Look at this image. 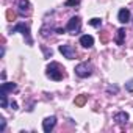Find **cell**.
Segmentation results:
<instances>
[{
	"label": "cell",
	"mask_w": 133,
	"mask_h": 133,
	"mask_svg": "<svg viewBox=\"0 0 133 133\" xmlns=\"http://www.w3.org/2000/svg\"><path fill=\"white\" fill-rule=\"evenodd\" d=\"M89 25H92V27H96V28H100V25H102V19H99V17H92V19L89 21Z\"/></svg>",
	"instance_id": "14"
},
{
	"label": "cell",
	"mask_w": 133,
	"mask_h": 133,
	"mask_svg": "<svg viewBox=\"0 0 133 133\" xmlns=\"http://www.w3.org/2000/svg\"><path fill=\"white\" fill-rule=\"evenodd\" d=\"M80 28H82V21H80V17H72L69 22H68V25H66V31H69L71 35H77L78 31H80Z\"/></svg>",
	"instance_id": "4"
},
{
	"label": "cell",
	"mask_w": 133,
	"mask_h": 133,
	"mask_svg": "<svg viewBox=\"0 0 133 133\" xmlns=\"http://www.w3.org/2000/svg\"><path fill=\"white\" fill-rule=\"evenodd\" d=\"M17 89V86L14 83H2L0 86V94H6V92H14Z\"/></svg>",
	"instance_id": "10"
},
{
	"label": "cell",
	"mask_w": 133,
	"mask_h": 133,
	"mask_svg": "<svg viewBox=\"0 0 133 133\" xmlns=\"http://www.w3.org/2000/svg\"><path fill=\"white\" fill-rule=\"evenodd\" d=\"M108 92H117V86H108Z\"/></svg>",
	"instance_id": "21"
},
{
	"label": "cell",
	"mask_w": 133,
	"mask_h": 133,
	"mask_svg": "<svg viewBox=\"0 0 133 133\" xmlns=\"http://www.w3.org/2000/svg\"><path fill=\"white\" fill-rule=\"evenodd\" d=\"M86 99H88V97L83 96V94H82V96H77V97H75V105H77V107H83V105L86 103Z\"/></svg>",
	"instance_id": "13"
},
{
	"label": "cell",
	"mask_w": 133,
	"mask_h": 133,
	"mask_svg": "<svg viewBox=\"0 0 133 133\" xmlns=\"http://www.w3.org/2000/svg\"><path fill=\"white\" fill-rule=\"evenodd\" d=\"M45 74H47L49 78H52V80H55V82H59V80L64 78V69L61 68L58 63H50V64L47 66V72H45Z\"/></svg>",
	"instance_id": "1"
},
{
	"label": "cell",
	"mask_w": 133,
	"mask_h": 133,
	"mask_svg": "<svg viewBox=\"0 0 133 133\" xmlns=\"http://www.w3.org/2000/svg\"><path fill=\"white\" fill-rule=\"evenodd\" d=\"M125 89H127L128 92H133V78H131V80H128V82L125 83Z\"/></svg>",
	"instance_id": "17"
},
{
	"label": "cell",
	"mask_w": 133,
	"mask_h": 133,
	"mask_svg": "<svg viewBox=\"0 0 133 133\" xmlns=\"http://www.w3.org/2000/svg\"><path fill=\"white\" fill-rule=\"evenodd\" d=\"M100 41L105 44V42L108 41V33H102V36H100Z\"/></svg>",
	"instance_id": "20"
},
{
	"label": "cell",
	"mask_w": 133,
	"mask_h": 133,
	"mask_svg": "<svg viewBox=\"0 0 133 133\" xmlns=\"http://www.w3.org/2000/svg\"><path fill=\"white\" fill-rule=\"evenodd\" d=\"M17 10H19V14L25 17L31 13V5L28 0H17Z\"/></svg>",
	"instance_id": "5"
},
{
	"label": "cell",
	"mask_w": 133,
	"mask_h": 133,
	"mask_svg": "<svg viewBox=\"0 0 133 133\" xmlns=\"http://www.w3.org/2000/svg\"><path fill=\"white\" fill-rule=\"evenodd\" d=\"M117 21H119L121 24H127V22L130 21V11H128L127 8L119 10V13H117Z\"/></svg>",
	"instance_id": "8"
},
{
	"label": "cell",
	"mask_w": 133,
	"mask_h": 133,
	"mask_svg": "<svg viewBox=\"0 0 133 133\" xmlns=\"http://www.w3.org/2000/svg\"><path fill=\"white\" fill-rule=\"evenodd\" d=\"M59 52L68 58V59H74L75 58V50L72 49V45H69V44H63V45H59Z\"/></svg>",
	"instance_id": "6"
},
{
	"label": "cell",
	"mask_w": 133,
	"mask_h": 133,
	"mask_svg": "<svg viewBox=\"0 0 133 133\" xmlns=\"http://www.w3.org/2000/svg\"><path fill=\"white\" fill-rule=\"evenodd\" d=\"M5 127H6V121H5V117H0V131H3Z\"/></svg>",
	"instance_id": "19"
},
{
	"label": "cell",
	"mask_w": 133,
	"mask_h": 133,
	"mask_svg": "<svg viewBox=\"0 0 133 133\" xmlns=\"http://www.w3.org/2000/svg\"><path fill=\"white\" fill-rule=\"evenodd\" d=\"M0 105H2V108H6V107H8V102H6V94H0Z\"/></svg>",
	"instance_id": "15"
},
{
	"label": "cell",
	"mask_w": 133,
	"mask_h": 133,
	"mask_svg": "<svg viewBox=\"0 0 133 133\" xmlns=\"http://www.w3.org/2000/svg\"><path fill=\"white\" fill-rule=\"evenodd\" d=\"M17 31H22V35H24L25 39H27V44H28V45H33V39H31V36H30V27H28L27 24L19 22L16 27L11 28V33H17Z\"/></svg>",
	"instance_id": "2"
},
{
	"label": "cell",
	"mask_w": 133,
	"mask_h": 133,
	"mask_svg": "<svg viewBox=\"0 0 133 133\" xmlns=\"http://www.w3.org/2000/svg\"><path fill=\"white\" fill-rule=\"evenodd\" d=\"M10 108H13V110H17V103H16V102H10Z\"/></svg>",
	"instance_id": "22"
},
{
	"label": "cell",
	"mask_w": 133,
	"mask_h": 133,
	"mask_svg": "<svg viewBox=\"0 0 133 133\" xmlns=\"http://www.w3.org/2000/svg\"><path fill=\"white\" fill-rule=\"evenodd\" d=\"M6 19L8 21H14L16 19V13L13 10H6Z\"/></svg>",
	"instance_id": "16"
},
{
	"label": "cell",
	"mask_w": 133,
	"mask_h": 133,
	"mask_svg": "<svg viewBox=\"0 0 133 133\" xmlns=\"http://www.w3.org/2000/svg\"><path fill=\"white\" fill-rule=\"evenodd\" d=\"M75 74L82 78H86L92 74V66L89 63H80V64L75 66Z\"/></svg>",
	"instance_id": "3"
},
{
	"label": "cell",
	"mask_w": 133,
	"mask_h": 133,
	"mask_svg": "<svg viewBox=\"0 0 133 133\" xmlns=\"http://www.w3.org/2000/svg\"><path fill=\"white\" fill-rule=\"evenodd\" d=\"M124 39H125V28H119L117 30V35H116V44L117 45H122L124 44Z\"/></svg>",
	"instance_id": "12"
},
{
	"label": "cell",
	"mask_w": 133,
	"mask_h": 133,
	"mask_svg": "<svg viewBox=\"0 0 133 133\" xmlns=\"http://www.w3.org/2000/svg\"><path fill=\"white\" fill-rule=\"evenodd\" d=\"M80 44H82L83 47L89 49V47H92V45H94V38H92L91 35H83V36L80 38Z\"/></svg>",
	"instance_id": "9"
},
{
	"label": "cell",
	"mask_w": 133,
	"mask_h": 133,
	"mask_svg": "<svg viewBox=\"0 0 133 133\" xmlns=\"http://www.w3.org/2000/svg\"><path fill=\"white\" fill-rule=\"evenodd\" d=\"M113 119H114L116 122H119V124H124V122L128 121V114H127L125 111H119V113H116V114L113 116Z\"/></svg>",
	"instance_id": "11"
},
{
	"label": "cell",
	"mask_w": 133,
	"mask_h": 133,
	"mask_svg": "<svg viewBox=\"0 0 133 133\" xmlns=\"http://www.w3.org/2000/svg\"><path fill=\"white\" fill-rule=\"evenodd\" d=\"M55 124H56V117H55V116L45 117V119H44V122H42V128H44V131H45V133H50V131L53 130Z\"/></svg>",
	"instance_id": "7"
},
{
	"label": "cell",
	"mask_w": 133,
	"mask_h": 133,
	"mask_svg": "<svg viewBox=\"0 0 133 133\" xmlns=\"http://www.w3.org/2000/svg\"><path fill=\"white\" fill-rule=\"evenodd\" d=\"M78 3H80V0H68V2H66V6H75Z\"/></svg>",
	"instance_id": "18"
}]
</instances>
